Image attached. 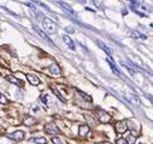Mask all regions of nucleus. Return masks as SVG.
<instances>
[{"mask_svg":"<svg viewBox=\"0 0 153 144\" xmlns=\"http://www.w3.org/2000/svg\"><path fill=\"white\" fill-rule=\"evenodd\" d=\"M42 25H44V29L47 32V33H50V34H53V33L57 32V25H56V23L53 22L52 19L47 18V17H45L42 19Z\"/></svg>","mask_w":153,"mask_h":144,"instance_id":"obj_1","label":"nucleus"},{"mask_svg":"<svg viewBox=\"0 0 153 144\" xmlns=\"http://www.w3.org/2000/svg\"><path fill=\"white\" fill-rule=\"evenodd\" d=\"M97 118H98L99 122H103V123H109L112 120V116L107 112L101 110V109H99L97 112Z\"/></svg>","mask_w":153,"mask_h":144,"instance_id":"obj_2","label":"nucleus"},{"mask_svg":"<svg viewBox=\"0 0 153 144\" xmlns=\"http://www.w3.org/2000/svg\"><path fill=\"white\" fill-rule=\"evenodd\" d=\"M128 130V123L125 121H117L115 123V131L117 134H123L127 132Z\"/></svg>","mask_w":153,"mask_h":144,"instance_id":"obj_3","label":"nucleus"},{"mask_svg":"<svg viewBox=\"0 0 153 144\" xmlns=\"http://www.w3.org/2000/svg\"><path fill=\"white\" fill-rule=\"evenodd\" d=\"M6 137H9V138L13 139V141H23L24 137H25V133L22 131V130H17V131L12 132V133H7L6 134Z\"/></svg>","mask_w":153,"mask_h":144,"instance_id":"obj_4","label":"nucleus"},{"mask_svg":"<svg viewBox=\"0 0 153 144\" xmlns=\"http://www.w3.org/2000/svg\"><path fill=\"white\" fill-rule=\"evenodd\" d=\"M45 132L48 133V134H57L61 131H59V128L57 127V125L54 122H48L45 125Z\"/></svg>","mask_w":153,"mask_h":144,"instance_id":"obj_5","label":"nucleus"},{"mask_svg":"<svg viewBox=\"0 0 153 144\" xmlns=\"http://www.w3.org/2000/svg\"><path fill=\"white\" fill-rule=\"evenodd\" d=\"M4 78L7 80L9 82H11V84H13V85H16V86H18V87H23V81L22 80H19V79H17V78H15L13 75H10V74H5L4 75Z\"/></svg>","mask_w":153,"mask_h":144,"instance_id":"obj_6","label":"nucleus"},{"mask_svg":"<svg viewBox=\"0 0 153 144\" xmlns=\"http://www.w3.org/2000/svg\"><path fill=\"white\" fill-rule=\"evenodd\" d=\"M25 76H27V80L29 81V84H30V85H33V86H37V85H40V79L36 76L35 74H27Z\"/></svg>","mask_w":153,"mask_h":144,"instance_id":"obj_7","label":"nucleus"},{"mask_svg":"<svg viewBox=\"0 0 153 144\" xmlns=\"http://www.w3.org/2000/svg\"><path fill=\"white\" fill-rule=\"evenodd\" d=\"M63 40H64V43L66 44V46H68L70 50H74L75 51V49H76L75 43H74V40H72L69 35H63Z\"/></svg>","mask_w":153,"mask_h":144,"instance_id":"obj_8","label":"nucleus"},{"mask_svg":"<svg viewBox=\"0 0 153 144\" xmlns=\"http://www.w3.org/2000/svg\"><path fill=\"white\" fill-rule=\"evenodd\" d=\"M48 70H50V73L52 74V75H61V73H62V70H61V68H59V65L57 64V63H52L50 67H48Z\"/></svg>","mask_w":153,"mask_h":144,"instance_id":"obj_9","label":"nucleus"},{"mask_svg":"<svg viewBox=\"0 0 153 144\" xmlns=\"http://www.w3.org/2000/svg\"><path fill=\"white\" fill-rule=\"evenodd\" d=\"M88 133H89V127H88V125H80V127H78V136L80 137H87L88 136Z\"/></svg>","mask_w":153,"mask_h":144,"instance_id":"obj_10","label":"nucleus"},{"mask_svg":"<svg viewBox=\"0 0 153 144\" xmlns=\"http://www.w3.org/2000/svg\"><path fill=\"white\" fill-rule=\"evenodd\" d=\"M97 44L99 45V47H100V49H101V50H103V51H104L106 54H107V56H109V58H111V57H112V51H111V50L109 49V47H107V46H106V45L103 43V41L98 40V41H97Z\"/></svg>","mask_w":153,"mask_h":144,"instance_id":"obj_11","label":"nucleus"},{"mask_svg":"<svg viewBox=\"0 0 153 144\" xmlns=\"http://www.w3.org/2000/svg\"><path fill=\"white\" fill-rule=\"evenodd\" d=\"M33 29H34V30H35V32H36V33L39 34V35H40V37H41V38H42V39H45L46 41H48V43H50V44H52V45H53V43H52V40H51V39H50V38H48L47 35H46V34H45V33H44V32H42L41 29H40V28H39V27H37V25H33Z\"/></svg>","mask_w":153,"mask_h":144,"instance_id":"obj_12","label":"nucleus"},{"mask_svg":"<svg viewBox=\"0 0 153 144\" xmlns=\"http://www.w3.org/2000/svg\"><path fill=\"white\" fill-rule=\"evenodd\" d=\"M107 63L110 64V68L112 70H114V73L117 75V76H119L121 78L122 76V74H121V72H119V69L116 67V64H115V62H114V59H111V58H107Z\"/></svg>","mask_w":153,"mask_h":144,"instance_id":"obj_13","label":"nucleus"},{"mask_svg":"<svg viewBox=\"0 0 153 144\" xmlns=\"http://www.w3.org/2000/svg\"><path fill=\"white\" fill-rule=\"evenodd\" d=\"M130 35H131V38H134V39H140V40L147 39V37H146L145 34H141L140 32H136V30H131L130 32Z\"/></svg>","mask_w":153,"mask_h":144,"instance_id":"obj_14","label":"nucleus"},{"mask_svg":"<svg viewBox=\"0 0 153 144\" xmlns=\"http://www.w3.org/2000/svg\"><path fill=\"white\" fill-rule=\"evenodd\" d=\"M29 142H33V143H36V144H47V141L44 137H34V138H30Z\"/></svg>","mask_w":153,"mask_h":144,"instance_id":"obj_15","label":"nucleus"},{"mask_svg":"<svg viewBox=\"0 0 153 144\" xmlns=\"http://www.w3.org/2000/svg\"><path fill=\"white\" fill-rule=\"evenodd\" d=\"M35 122H36L35 119H34V118H31V116H25L24 120H23V123H24L25 126H33Z\"/></svg>","mask_w":153,"mask_h":144,"instance_id":"obj_16","label":"nucleus"},{"mask_svg":"<svg viewBox=\"0 0 153 144\" xmlns=\"http://www.w3.org/2000/svg\"><path fill=\"white\" fill-rule=\"evenodd\" d=\"M59 5L62 6V8L65 10V11H68L69 13H71V15H75V11L72 10L71 8H70V5H68V4H65V3H59Z\"/></svg>","mask_w":153,"mask_h":144,"instance_id":"obj_17","label":"nucleus"},{"mask_svg":"<svg viewBox=\"0 0 153 144\" xmlns=\"http://www.w3.org/2000/svg\"><path fill=\"white\" fill-rule=\"evenodd\" d=\"M40 99H41V102L44 103V104H46V105H48L50 103H51V99H50V96L47 94V93H44L41 97H40Z\"/></svg>","mask_w":153,"mask_h":144,"instance_id":"obj_18","label":"nucleus"},{"mask_svg":"<svg viewBox=\"0 0 153 144\" xmlns=\"http://www.w3.org/2000/svg\"><path fill=\"white\" fill-rule=\"evenodd\" d=\"M51 90L53 91V93H54V94L57 96V97H58L59 99H61L62 102H64V103H65V98H64V97H63V96L61 94V92H59V91L57 90V88H56V87H51Z\"/></svg>","mask_w":153,"mask_h":144,"instance_id":"obj_19","label":"nucleus"},{"mask_svg":"<svg viewBox=\"0 0 153 144\" xmlns=\"http://www.w3.org/2000/svg\"><path fill=\"white\" fill-rule=\"evenodd\" d=\"M125 141H127L128 144H135V142H136V136L135 134H129L128 138L125 139Z\"/></svg>","mask_w":153,"mask_h":144,"instance_id":"obj_20","label":"nucleus"},{"mask_svg":"<svg viewBox=\"0 0 153 144\" xmlns=\"http://www.w3.org/2000/svg\"><path fill=\"white\" fill-rule=\"evenodd\" d=\"M51 142H52L53 144H64V143L62 142V139L59 138V137H56V136H53V137H52Z\"/></svg>","mask_w":153,"mask_h":144,"instance_id":"obj_21","label":"nucleus"},{"mask_svg":"<svg viewBox=\"0 0 153 144\" xmlns=\"http://www.w3.org/2000/svg\"><path fill=\"white\" fill-rule=\"evenodd\" d=\"M0 103H1V104H7V103H9V99L6 98L1 92H0Z\"/></svg>","mask_w":153,"mask_h":144,"instance_id":"obj_22","label":"nucleus"},{"mask_svg":"<svg viewBox=\"0 0 153 144\" xmlns=\"http://www.w3.org/2000/svg\"><path fill=\"white\" fill-rule=\"evenodd\" d=\"M127 98L130 101V102H134V104H139V103H140V102H139V99L136 98V97H134V96H127Z\"/></svg>","mask_w":153,"mask_h":144,"instance_id":"obj_23","label":"nucleus"},{"mask_svg":"<svg viewBox=\"0 0 153 144\" xmlns=\"http://www.w3.org/2000/svg\"><path fill=\"white\" fill-rule=\"evenodd\" d=\"M116 144H128V143H127V141H125L124 138H118L116 141Z\"/></svg>","mask_w":153,"mask_h":144,"instance_id":"obj_24","label":"nucleus"},{"mask_svg":"<svg viewBox=\"0 0 153 144\" xmlns=\"http://www.w3.org/2000/svg\"><path fill=\"white\" fill-rule=\"evenodd\" d=\"M25 5H27V6H29V8H30L31 10H34V11H36V6H35L34 4H31V3H27Z\"/></svg>","mask_w":153,"mask_h":144,"instance_id":"obj_25","label":"nucleus"},{"mask_svg":"<svg viewBox=\"0 0 153 144\" xmlns=\"http://www.w3.org/2000/svg\"><path fill=\"white\" fill-rule=\"evenodd\" d=\"M31 110H33V112H37V110H39V107H33Z\"/></svg>","mask_w":153,"mask_h":144,"instance_id":"obj_26","label":"nucleus"},{"mask_svg":"<svg viewBox=\"0 0 153 144\" xmlns=\"http://www.w3.org/2000/svg\"><path fill=\"white\" fill-rule=\"evenodd\" d=\"M100 144H112V143H110V142H103V143H100Z\"/></svg>","mask_w":153,"mask_h":144,"instance_id":"obj_27","label":"nucleus"},{"mask_svg":"<svg viewBox=\"0 0 153 144\" xmlns=\"http://www.w3.org/2000/svg\"><path fill=\"white\" fill-rule=\"evenodd\" d=\"M151 27H152V28H153V23H152V24H151Z\"/></svg>","mask_w":153,"mask_h":144,"instance_id":"obj_28","label":"nucleus"},{"mask_svg":"<svg viewBox=\"0 0 153 144\" xmlns=\"http://www.w3.org/2000/svg\"><path fill=\"white\" fill-rule=\"evenodd\" d=\"M78 1H82V0H78Z\"/></svg>","mask_w":153,"mask_h":144,"instance_id":"obj_29","label":"nucleus"}]
</instances>
